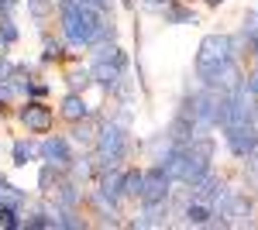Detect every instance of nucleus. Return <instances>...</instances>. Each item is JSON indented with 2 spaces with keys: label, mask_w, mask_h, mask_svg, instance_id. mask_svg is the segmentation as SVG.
Listing matches in <instances>:
<instances>
[{
  "label": "nucleus",
  "mask_w": 258,
  "mask_h": 230,
  "mask_svg": "<svg viewBox=\"0 0 258 230\" xmlns=\"http://www.w3.org/2000/svg\"><path fill=\"white\" fill-rule=\"evenodd\" d=\"M227 48H231L227 38H207L203 41V55H200V69H210L214 62H224L227 58Z\"/></svg>",
  "instance_id": "f257e3e1"
},
{
  "label": "nucleus",
  "mask_w": 258,
  "mask_h": 230,
  "mask_svg": "<svg viewBox=\"0 0 258 230\" xmlns=\"http://www.w3.org/2000/svg\"><path fill=\"white\" fill-rule=\"evenodd\" d=\"M24 124L35 127V131H45V127H48V110H41V107H28V110H24Z\"/></svg>",
  "instance_id": "f03ea898"
},
{
  "label": "nucleus",
  "mask_w": 258,
  "mask_h": 230,
  "mask_svg": "<svg viewBox=\"0 0 258 230\" xmlns=\"http://www.w3.org/2000/svg\"><path fill=\"white\" fill-rule=\"evenodd\" d=\"M66 114H69V117H80L83 114V107H80V100H76V96H69V100H66Z\"/></svg>",
  "instance_id": "7ed1b4c3"
},
{
  "label": "nucleus",
  "mask_w": 258,
  "mask_h": 230,
  "mask_svg": "<svg viewBox=\"0 0 258 230\" xmlns=\"http://www.w3.org/2000/svg\"><path fill=\"white\" fill-rule=\"evenodd\" d=\"M248 90H251V93H258V72L251 76V83H248Z\"/></svg>",
  "instance_id": "20e7f679"
}]
</instances>
